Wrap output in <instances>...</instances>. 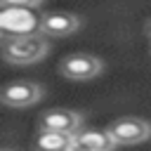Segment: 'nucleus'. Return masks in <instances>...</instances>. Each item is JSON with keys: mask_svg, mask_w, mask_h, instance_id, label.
<instances>
[{"mask_svg": "<svg viewBox=\"0 0 151 151\" xmlns=\"http://www.w3.org/2000/svg\"><path fill=\"white\" fill-rule=\"evenodd\" d=\"M80 28V17L71 12H47L40 17V31L47 38H66Z\"/></svg>", "mask_w": 151, "mask_h": 151, "instance_id": "6", "label": "nucleus"}, {"mask_svg": "<svg viewBox=\"0 0 151 151\" xmlns=\"http://www.w3.org/2000/svg\"><path fill=\"white\" fill-rule=\"evenodd\" d=\"M59 71L68 80H92L104 71V61L92 54H68L61 61Z\"/></svg>", "mask_w": 151, "mask_h": 151, "instance_id": "5", "label": "nucleus"}, {"mask_svg": "<svg viewBox=\"0 0 151 151\" xmlns=\"http://www.w3.org/2000/svg\"><path fill=\"white\" fill-rule=\"evenodd\" d=\"M35 149L40 151H71L78 149L76 132H64V130H40V134L33 142Z\"/></svg>", "mask_w": 151, "mask_h": 151, "instance_id": "8", "label": "nucleus"}, {"mask_svg": "<svg viewBox=\"0 0 151 151\" xmlns=\"http://www.w3.org/2000/svg\"><path fill=\"white\" fill-rule=\"evenodd\" d=\"M83 123V116L71 109H50L40 116L38 127L40 130H64V132H78Z\"/></svg>", "mask_w": 151, "mask_h": 151, "instance_id": "7", "label": "nucleus"}, {"mask_svg": "<svg viewBox=\"0 0 151 151\" xmlns=\"http://www.w3.org/2000/svg\"><path fill=\"white\" fill-rule=\"evenodd\" d=\"M40 99H42V87L33 80H14V83L5 85L0 92V101L5 106H12V109L33 106Z\"/></svg>", "mask_w": 151, "mask_h": 151, "instance_id": "3", "label": "nucleus"}, {"mask_svg": "<svg viewBox=\"0 0 151 151\" xmlns=\"http://www.w3.org/2000/svg\"><path fill=\"white\" fill-rule=\"evenodd\" d=\"M76 139H78V149H85V151H109L116 144V139L111 137L109 127L106 130H83V132H76Z\"/></svg>", "mask_w": 151, "mask_h": 151, "instance_id": "9", "label": "nucleus"}, {"mask_svg": "<svg viewBox=\"0 0 151 151\" xmlns=\"http://www.w3.org/2000/svg\"><path fill=\"white\" fill-rule=\"evenodd\" d=\"M146 33H149V35H151V19H149V21H146Z\"/></svg>", "mask_w": 151, "mask_h": 151, "instance_id": "11", "label": "nucleus"}, {"mask_svg": "<svg viewBox=\"0 0 151 151\" xmlns=\"http://www.w3.org/2000/svg\"><path fill=\"white\" fill-rule=\"evenodd\" d=\"M42 0H2V5H17V7H38Z\"/></svg>", "mask_w": 151, "mask_h": 151, "instance_id": "10", "label": "nucleus"}, {"mask_svg": "<svg viewBox=\"0 0 151 151\" xmlns=\"http://www.w3.org/2000/svg\"><path fill=\"white\" fill-rule=\"evenodd\" d=\"M0 26L2 33H35L40 31V17H35L31 7L5 5L0 12Z\"/></svg>", "mask_w": 151, "mask_h": 151, "instance_id": "4", "label": "nucleus"}, {"mask_svg": "<svg viewBox=\"0 0 151 151\" xmlns=\"http://www.w3.org/2000/svg\"><path fill=\"white\" fill-rule=\"evenodd\" d=\"M50 52V42L42 31L35 33H2V57L7 64L28 66Z\"/></svg>", "mask_w": 151, "mask_h": 151, "instance_id": "1", "label": "nucleus"}, {"mask_svg": "<svg viewBox=\"0 0 151 151\" xmlns=\"http://www.w3.org/2000/svg\"><path fill=\"white\" fill-rule=\"evenodd\" d=\"M109 132L116 139V144H139L151 137V123L137 116H125L113 120L109 125Z\"/></svg>", "mask_w": 151, "mask_h": 151, "instance_id": "2", "label": "nucleus"}]
</instances>
